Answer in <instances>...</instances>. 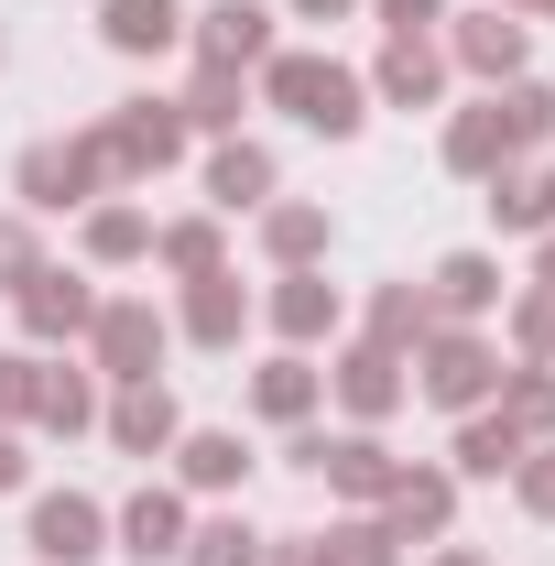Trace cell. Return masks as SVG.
<instances>
[{
	"instance_id": "1",
	"label": "cell",
	"mask_w": 555,
	"mask_h": 566,
	"mask_svg": "<svg viewBox=\"0 0 555 566\" xmlns=\"http://www.w3.org/2000/svg\"><path fill=\"white\" fill-rule=\"evenodd\" d=\"M262 98L294 132H327V142H359V120H370V76H348L338 55H262Z\"/></svg>"
},
{
	"instance_id": "2",
	"label": "cell",
	"mask_w": 555,
	"mask_h": 566,
	"mask_svg": "<svg viewBox=\"0 0 555 566\" xmlns=\"http://www.w3.org/2000/svg\"><path fill=\"white\" fill-rule=\"evenodd\" d=\"M11 186H22V218H66V208H87L98 186H121V164H109V132L33 142V153L11 164Z\"/></svg>"
},
{
	"instance_id": "3",
	"label": "cell",
	"mask_w": 555,
	"mask_h": 566,
	"mask_svg": "<svg viewBox=\"0 0 555 566\" xmlns=\"http://www.w3.org/2000/svg\"><path fill=\"white\" fill-rule=\"evenodd\" d=\"M404 370H415L425 403H447V415H480L490 392H501V349H490L480 327H425Z\"/></svg>"
},
{
	"instance_id": "4",
	"label": "cell",
	"mask_w": 555,
	"mask_h": 566,
	"mask_svg": "<svg viewBox=\"0 0 555 566\" xmlns=\"http://www.w3.org/2000/svg\"><path fill=\"white\" fill-rule=\"evenodd\" d=\"M98 132H109V164H121V186H142V175H164V164L186 153V109H175V98H121Z\"/></svg>"
},
{
	"instance_id": "5",
	"label": "cell",
	"mask_w": 555,
	"mask_h": 566,
	"mask_svg": "<svg viewBox=\"0 0 555 566\" xmlns=\"http://www.w3.org/2000/svg\"><path fill=\"white\" fill-rule=\"evenodd\" d=\"M447 55H458L469 76H490V87H512V76H523V55H534V33H523V11L480 0V11H458V22H447Z\"/></svg>"
},
{
	"instance_id": "6",
	"label": "cell",
	"mask_w": 555,
	"mask_h": 566,
	"mask_svg": "<svg viewBox=\"0 0 555 566\" xmlns=\"http://www.w3.org/2000/svg\"><path fill=\"white\" fill-rule=\"evenodd\" d=\"M87 349H98V381H153V359H164V316H153L142 294H109L98 327H87Z\"/></svg>"
},
{
	"instance_id": "7",
	"label": "cell",
	"mask_w": 555,
	"mask_h": 566,
	"mask_svg": "<svg viewBox=\"0 0 555 566\" xmlns=\"http://www.w3.org/2000/svg\"><path fill=\"white\" fill-rule=\"evenodd\" d=\"M33 556L44 566H98L109 556V512H98L87 491H44L33 501Z\"/></svg>"
},
{
	"instance_id": "8",
	"label": "cell",
	"mask_w": 555,
	"mask_h": 566,
	"mask_svg": "<svg viewBox=\"0 0 555 566\" xmlns=\"http://www.w3.org/2000/svg\"><path fill=\"white\" fill-rule=\"evenodd\" d=\"M186 33H197V66H229V76H251L273 55V11H262V0H208Z\"/></svg>"
},
{
	"instance_id": "9",
	"label": "cell",
	"mask_w": 555,
	"mask_h": 566,
	"mask_svg": "<svg viewBox=\"0 0 555 566\" xmlns=\"http://www.w3.org/2000/svg\"><path fill=\"white\" fill-rule=\"evenodd\" d=\"M11 305H22V338H33V349H66V338H87V327H98V294H87L76 273H55V262L22 283Z\"/></svg>"
},
{
	"instance_id": "10",
	"label": "cell",
	"mask_w": 555,
	"mask_h": 566,
	"mask_svg": "<svg viewBox=\"0 0 555 566\" xmlns=\"http://www.w3.org/2000/svg\"><path fill=\"white\" fill-rule=\"evenodd\" d=\"M370 523H381L392 545H415V534H447V523H458V469H404L392 491L370 501Z\"/></svg>"
},
{
	"instance_id": "11",
	"label": "cell",
	"mask_w": 555,
	"mask_h": 566,
	"mask_svg": "<svg viewBox=\"0 0 555 566\" xmlns=\"http://www.w3.org/2000/svg\"><path fill=\"white\" fill-rule=\"evenodd\" d=\"M370 98H381V109H436V98H447V44H436V33H392L381 66H370Z\"/></svg>"
},
{
	"instance_id": "12",
	"label": "cell",
	"mask_w": 555,
	"mask_h": 566,
	"mask_svg": "<svg viewBox=\"0 0 555 566\" xmlns=\"http://www.w3.org/2000/svg\"><path fill=\"white\" fill-rule=\"evenodd\" d=\"M175 436H186V415H175L164 381H121V392H109V447H132V458H175Z\"/></svg>"
},
{
	"instance_id": "13",
	"label": "cell",
	"mask_w": 555,
	"mask_h": 566,
	"mask_svg": "<svg viewBox=\"0 0 555 566\" xmlns=\"http://www.w3.org/2000/svg\"><path fill=\"white\" fill-rule=\"evenodd\" d=\"M262 316H273L283 349H316V338H338V283L305 262V273H283V283H273V305H262Z\"/></svg>"
},
{
	"instance_id": "14",
	"label": "cell",
	"mask_w": 555,
	"mask_h": 566,
	"mask_svg": "<svg viewBox=\"0 0 555 566\" xmlns=\"http://www.w3.org/2000/svg\"><path fill=\"white\" fill-rule=\"evenodd\" d=\"M425 305H436V327H480L490 305H501V262L490 251H447L436 283H425Z\"/></svg>"
},
{
	"instance_id": "15",
	"label": "cell",
	"mask_w": 555,
	"mask_h": 566,
	"mask_svg": "<svg viewBox=\"0 0 555 566\" xmlns=\"http://www.w3.org/2000/svg\"><path fill=\"white\" fill-rule=\"evenodd\" d=\"M186 545V501L175 491H132L121 512H109V556H142V566H164Z\"/></svg>"
},
{
	"instance_id": "16",
	"label": "cell",
	"mask_w": 555,
	"mask_h": 566,
	"mask_svg": "<svg viewBox=\"0 0 555 566\" xmlns=\"http://www.w3.org/2000/svg\"><path fill=\"white\" fill-rule=\"evenodd\" d=\"M327 392H338V403H348L359 424H381L392 403H404V392H415V381H404V359H392V349H370V338H359V349H348L338 370H327Z\"/></svg>"
},
{
	"instance_id": "17",
	"label": "cell",
	"mask_w": 555,
	"mask_h": 566,
	"mask_svg": "<svg viewBox=\"0 0 555 566\" xmlns=\"http://www.w3.org/2000/svg\"><path fill=\"white\" fill-rule=\"evenodd\" d=\"M447 164H458V175H501V164H523V142H512V109H501V87H490L480 109H458V120H447Z\"/></svg>"
},
{
	"instance_id": "18",
	"label": "cell",
	"mask_w": 555,
	"mask_h": 566,
	"mask_svg": "<svg viewBox=\"0 0 555 566\" xmlns=\"http://www.w3.org/2000/svg\"><path fill=\"white\" fill-rule=\"evenodd\" d=\"M240 327H251V294H240L229 262L186 283V338H197V349H240Z\"/></svg>"
},
{
	"instance_id": "19",
	"label": "cell",
	"mask_w": 555,
	"mask_h": 566,
	"mask_svg": "<svg viewBox=\"0 0 555 566\" xmlns=\"http://www.w3.org/2000/svg\"><path fill=\"white\" fill-rule=\"evenodd\" d=\"M316 392H327V370H316L305 349H283V359L251 370V415H262V424H305V415H316Z\"/></svg>"
},
{
	"instance_id": "20",
	"label": "cell",
	"mask_w": 555,
	"mask_h": 566,
	"mask_svg": "<svg viewBox=\"0 0 555 566\" xmlns=\"http://www.w3.org/2000/svg\"><path fill=\"white\" fill-rule=\"evenodd\" d=\"M523 447H534V436L501 415V403L458 415V480H512V469H523Z\"/></svg>"
},
{
	"instance_id": "21",
	"label": "cell",
	"mask_w": 555,
	"mask_h": 566,
	"mask_svg": "<svg viewBox=\"0 0 555 566\" xmlns=\"http://www.w3.org/2000/svg\"><path fill=\"white\" fill-rule=\"evenodd\" d=\"M98 33H109V55H164V44H186V0H98Z\"/></svg>"
},
{
	"instance_id": "22",
	"label": "cell",
	"mask_w": 555,
	"mask_h": 566,
	"mask_svg": "<svg viewBox=\"0 0 555 566\" xmlns=\"http://www.w3.org/2000/svg\"><path fill=\"white\" fill-rule=\"evenodd\" d=\"M175 480H186V491H240V480H251V447H240L229 424H197V436H175Z\"/></svg>"
},
{
	"instance_id": "23",
	"label": "cell",
	"mask_w": 555,
	"mask_h": 566,
	"mask_svg": "<svg viewBox=\"0 0 555 566\" xmlns=\"http://www.w3.org/2000/svg\"><path fill=\"white\" fill-rule=\"evenodd\" d=\"M480 186H490V218H501V229H534V240L555 229V175L545 164H501V175H480Z\"/></svg>"
},
{
	"instance_id": "24",
	"label": "cell",
	"mask_w": 555,
	"mask_h": 566,
	"mask_svg": "<svg viewBox=\"0 0 555 566\" xmlns=\"http://www.w3.org/2000/svg\"><path fill=\"white\" fill-rule=\"evenodd\" d=\"M208 197H218V208H262V197H273V153L229 132V142L208 153Z\"/></svg>"
},
{
	"instance_id": "25",
	"label": "cell",
	"mask_w": 555,
	"mask_h": 566,
	"mask_svg": "<svg viewBox=\"0 0 555 566\" xmlns=\"http://www.w3.org/2000/svg\"><path fill=\"white\" fill-rule=\"evenodd\" d=\"M33 424L87 436V424H98V370H55V359H44V381H33Z\"/></svg>"
},
{
	"instance_id": "26",
	"label": "cell",
	"mask_w": 555,
	"mask_h": 566,
	"mask_svg": "<svg viewBox=\"0 0 555 566\" xmlns=\"http://www.w3.org/2000/svg\"><path fill=\"white\" fill-rule=\"evenodd\" d=\"M436 327V305H425V283H381L370 294V349H392V359H415V338Z\"/></svg>"
},
{
	"instance_id": "27",
	"label": "cell",
	"mask_w": 555,
	"mask_h": 566,
	"mask_svg": "<svg viewBox=\"0 0 555 566\" xmlns=\"http://www.w3.org/2000/svg\"><path fill=\"white\" fill-rule=\"evenodd\" d=\"M76 240H87V262H142V251H153V218H142L132 197H98Z\"/></svg>"
},
{
	"instance_id": "28",
	"label": "cell",
	"mask_w": 555,
	"mask_h": 566,
	"mask_svg": "<svg viewBox=\"0 0 555 566\" xmlns=\"http://www.w3.org/2000/svg\"><path fill=\"white\" fill-rule=\"evenodd\" d=\"M490 403H501V415H512L523 436H534V447H545V436H555V370H545V359L501 370V392H490Z\"/></svg>"
},
{
	"instance_id": "29",
	"label": "cell",
	"mask_w": 555,
	"mask_h": 566,
	"mask_svg": "<svg viewBox=\"0 0 555 566\" xmlns=\"http://www.w3.org/2000/svg\"><path fill=\"white\" fill-rule=\"evenodd\" d=\"M175 566H262V534H251L240 512H218V523H186Z\"/></svg>"
},
{
	"instance_id": "30",
	"label": "cell",
	"mask_w": 555,
	"mask_h": 566,
	"mask_svg": "<svg viewBox=\"0 0 555 566\" xmlns=\"http://www.w3.org/2000/svg\"><path fill=\"white\" fill-rule=\"evenodd\" d=\"M262 251H273L283 273H305L327 251V208H262Z\"/></svg>"
},
{
	"instance_id": "31",
	"label": "cell",
	"mask_w": 555,
	"mask_h": 566,
	"mask_svg": "<svg viewBox=\"0 0 555 566\" xmlns=\"http://www.w3.org/2000/svg\"><path fill=\"white\" fill-rule=\"evenodd\" d=\"M153 262H164V273H218V218H175V229H153Z\"/></svg>"
},
{
	"instance_id": "32",
	"label": "cell",
	"mask_w": 555,
	"mask_h": 566,
	"mask_svg": "<svg viewBox=\"0 0 555 566\" xmlns=\"http://www.w3.org/2000/svg\"><path fill=\"white\" fill-rule=\"evenodd\" d=\"M175 109H186V132H240V76H229V66H197V87H186Z\"/></svg>"
},
{
	"instance_id": "33",
	"label": "cell",
	"mask_w": 555,
	"mask_h": 566,
	"mask_svg": "<svg viewBox=\"0 0 555 566\" xmlns=\"http://www.w3.org/2000/svg\"><path fill=\"white\" fill-rule=\"evenodd\" d=\"M316 566H404V545L381 523H338V534H316Z\"/></svg>"
},
{
	"instance_id": "34",
	"label": "cell",
	"mask_w": 555,
	"mask_h": 566,
	"mask_svg": "<svg viewBox=\"0 0 555 566\" xmlns=\"http://www.w3.org/2000/svg\"><path fill=\"white\" fill-rule=\"evenodd\" d=\"M501 109H512V142H523V153H545V142H555V87L512 76V87H501Z\"/></svg>"
},
{
	"instance_id": "35",
	"label": "cell",
	"mask_w": 555,
	"mask_h": 566,
	"mask_svg": "<svg viewBox=\"0 0 555 566\" xmlns=\"http://www.w3.org/2000/svg\"><path fill=\"white\" fill-rule=\"evenodd\" d=\"M512 349L555 370V294H512Z\"/></svg>"
},
{
	"instance_id": "36",
	"label": "cell",
	"mask_w": 555,
	"mask_h": 566,
	"mask_svg": "<svg viewBox=\"0 0 555 566\" xmlns=\"http://www.w3.org/2000/svg\"><path fill=\"white\" fill-rule=\"evenodd\" d=\"M33 273H44V240H33V218H0V294H22Z\"/></svg>"
},
{
	"instance_id": "37",
	"label": "cell",
	"mask_w": 555,
	"mask_h": 566,
	"mask_svg": "<svg viewBox=\"0 0 555 566\" xmlns=\"http://www.w3.org/2000/svg\"><path fill=\"white\" fill-rule=\"evenodd\" d=\"M512 501H523L534 523H555V447H523V469H512Z\"/></svg>"
},
{
	"instance_id": "38",
	"label": "cell",
	"mask_w": 555,
	"mask_h": 566,
	"mask_svg": "<svg viewBox=\"0 0 555 566\" xmlns=\"http://www.w3.org/2000/svg\"><path fill=\"white\" fill-rule=\"evenodd\" d=\"M33 381H44V359H33V349H0V424L33 415Z\"/></svg>"
},
{
	"instance_id": "39",
	"label": "cell",
	"mask_w": 555,
	"mask_h": 566,
	"mask_svg": "<svg viewBox=\"0 0 555 566\" xmlns=\"http://www.w3.org/2000/svg\"><path fill=\"white\" fill-rule=\"evenodd\" d=\"M381 11V33H436L447 22V0H370Z\"/></svg>"
},
{
	"instance_id": "40",
	"label": "cell",
	"mask_w": 555,
	"mask_h": 566,
	"mask_svg": "<svg viewBox=\"0 0 555 566\" xmlns=\"http://www.w3.org/2000/svg\"><path fill=\"white\" fill-rule=\"evenodd\" d=\"M262 566H316V534H262Z\"/></svg>"
},
{
	"instance_id": "41",
	"label": "cell",
	"mask_w": 555,
	"mask_h": 566,
	"mask_svg": "<svg viewBox=\"0 0 555 566\" xmlns=\"http://www.w3.org/2000/svg\"><path fill=\"white\" fill-rule=\"evenodd\" d=\"M0 491H22V436L0 424Z\"/></svg>"
},
{
	"instance_id": "42",
	"label": "cell",
	"mask_w": 555,
	"mask_h": 566,
	"mask_svg": "<svg viewBox=\"0 0 555 566\" xmlns=\"http://www.w3.org/2000/svg\"><path fill=\"white\" fill-rule=\"evenodd\" d=\"M294 22H338V11H359V0H283Z\"/></svg>"
},
{
	"instance_id": "43",
	"label": "cell",
	"mask_w": 555,
	"mask_h": 566,
	"mask_svg": "<svg viewBox=\"0 0 555 566\" xmlns=\"http://www.w3.org/2000/svg\"><path fill=\"white\" fill-rule=\"evenodd\" d=\"M534 294H555V229H545V251H534Z\"/></svg>"
},
{
	"instance_id": "44",
	"label": "cell",
	"mask_w": 555,
	"mask_h": 566,
	"mask_svg": "<svg viewBox=\"0 0 555 566\" xmlns=\"http://www.w3.org/2000/svg\"><path fill=\"white\" fill-rule=\"evenodd\" d=\"M436 566H490V556H469V545H447V556H436Z\"/></svg>"
},
{
	"instance_id": "45",
	"label": "cell",
	"mask_w": 555,
	"mask_h": 566,
	"mask_svg": "<svg viewBox=\"0 0 555 566\" xmlns=\"http://www.w3.org/2000/svg\"><path fill=\"white\" fill-rule=\"evenodd\" d=\"M501 11H555V0H501Z\"/></svg>"
}]
</instances>
